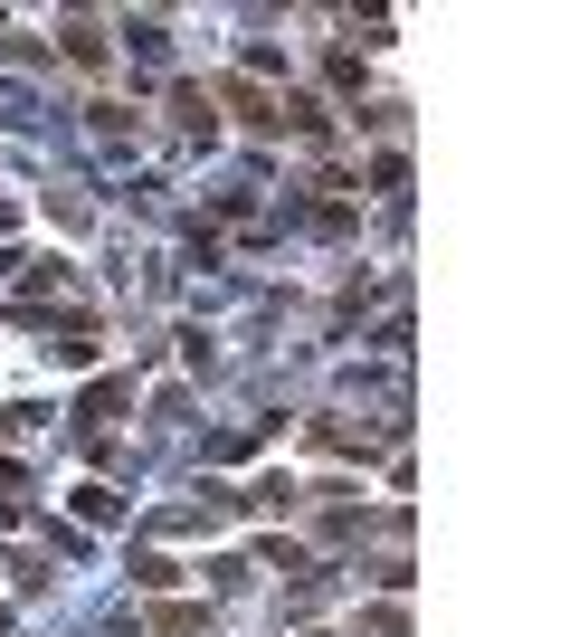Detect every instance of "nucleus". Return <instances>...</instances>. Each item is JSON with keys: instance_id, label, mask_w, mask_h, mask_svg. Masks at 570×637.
I'll use <instances>...</instances> for the list:
<instances>
[{"instance_id": "f257e3e1", "label": "nucleus", "mask_w": 570, "mask_h": 637, "mask_svg": "<svg viewBox=\"0 0 570 637\" xmlns=\"http://www.w3.org/2000/svg\"><path fill=\"white\" fill-rule=\"evenodd\" d=\"M124 390H134V380H95L86 400H76V419H86V428H95V419H105V409H124Z\"/></svg>"}, {"instance_id": "f03ea898", "label": "nucleus", "mask_w": 570, "mask_h": 637, "mask_svg": "<svg viewBox=\"0 0 570 637\" xmlns=\"http://www.w3.org/2000/svg\"><path fill=\"white\" fill-rule=\"evenodd\" d=\"M76 514H86V523H115L124 495H115V485H76Z\"/></svg>"}]
</instances>
